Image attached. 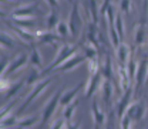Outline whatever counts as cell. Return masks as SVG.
<instances>
[{"mask_svg":"<svg viewBox=\"0 0 148 129\" xmlns=\"http://www.w3.org/2000/svg\"><path fill=\"white\" fill-rule=\"evenodd\" d=\"M111 1H112V0H103V6L100 7V14H101V16H106V12H107L108 6L111 4Z\"/></svg>","mask_w":148,"mask_h":129,"instance_id":"obj_42","label":"cell"},{"mask_svg":"<svg viewBox=\"0 0 148 129\" xmlns=\"http://www.w3.org/2000/svg\"><path fill=\"white\" fill-rule=\"evenodd\" d=\"M38 70H40V68H37V67H32V68H30V73H29L27 78H26V85L34 87L37 82H38V79L41 78V73H40Z\"/></svg>","mask_w":148,"mask_h":129,"instance_id":"obj_26","label":"cell"},{"mask_svg":"<svg viewBox=\"0 0 148 129\" xmlns=\"http://www.w3.org/2000/svg\"><path fill=\"white\" fill-rule=\"evenodd\" d=\"M125 67H127V73H128L130 78H131V81H132V78H135V73H137V68H138V62L135 61L134 55H130Z\"/></svg>","mask_w":148,"mask_h":129,"instance_id":"obj_32","label":"cell"},{"mask_svg":"<svg viewBox=\"0 0 148 129\" xmlns=\"http://www.w3.org/2000/svg\"><path fill=\"white\" fill-rule=\"evenodd\" d=\"M24 82H26V78H21L20 81H17V82H14V84H12L7 90L4 92H1V101L4 102L6 99H10L13 95H17V92L20 91V88L24 85Z\"/></svg>","mask_w":148,"mask_h":129,"instance_id":"obj_20","label":"cell"},{"mask_svg":"<svg viewBox=\"0 0 148 129\" xmlns=\"http://www.w3.org/2000/svg\"><path fill=\"white\" fill-rule=\"evenodd\" d=\"M0 37H1V38H0V41H1V47H3V48H6V47H7V50H12V48H14V47L17 45L16 40L10 36L9 33H6L4 30H1Z\"/></svg>","mask_w":148,"mask_h":129,"instance_id":"obj_25","label":"cell"},{"mask_svg":"<svg viewBox=\"0 0 148 129\" xmlns=\"http://www.w3.org/2000/svg\"><path fill=\"white\" fill-rule=\"evenodd\" d=\"M63 91H64V90H61V88L57 90V91L53 94V96L46 102L44 108L41 111V122H40L41 126H47V125H49V121L53 118V115H54L57 107L60 105V98H61Z\"/></svg>","mask_w":148,"mask_h":129,"instance_id":"obj_2","label":"cell"},{"mask_svg":"<svg viewBox=\"0 0 148 129\" xmlns=\"http://www.w3.org/2000/svg\"><path fill=\"white\" fill-rule=\"evenodd\" d=\"M29 64L32 67H37V68H41L43 67V58L37 50V45L34 43L30 44V55H29Z\"/></svg>","mask_w":148,"mask_h":129,"instance_id":"obj_18","label":"cell"},{"mask_svg":"<svg viewBox=\"0 0 148 129\" xmlns=\"http://www.w3.org/2000/svg\"><path fill=\"white\" fill-rule=\"evenodd\" d=\"M4 20V23H7V26H10L12 29H13V31L16 33L18 36V38H21L23 41H26V43H29V44H32V43H34L36 41V34H32L30 31H26L27 29H23V27H20L17 24H14L10 18H3Z\"/></svg>","mask_w":148,"mask_h":129,"instance_id":"obj_12","label":"cell"},{"mask_svg":"<svg viewBox=\"0 0 148 129\" xmlns=\"http://www.w3.org/2000/svg\"><path fill=\"white\" fill-rule=\"evenodd\" d=\"M103 78H104V77H103L101 70H98L97 73H94V74H90V78H88V81H87V87H86V92H84L86 98H91L92 95L98 91V88L101 87V81H103Z\"/></svg>","mask_w":148,"mask_h":129,"instance_id":"obj_9","label":"cell"},{"mask_svg":"<svg viewBox=\"0 0 148 129\" xmlns=\"http://www.w3.org/2000/svg\"><path fill=\"white\" fill-rule=\"evenodd\" d=\"M51 9H58V0H46Z\"/></svg>","mask_w":148,"mask_h":129,"instance_id":"obj_44","label":"cell"},{"mask_svg":"<svg viewBox=\"0 0 148 129\" xmlns=\"http://www.w3.org/2000/svg\"><path fill=\"white\" fill-rule=\"evenodd\" d=\"M131 9H132V1L131 0H120V12L130 16L131 14Z\"/></svg>","mask_w":148,"mask_h":129,"instance_id":"obj_36","label":"cell"},{"mask_svg":"<svg viewBox=\"0 0 148 129\" xmlns=\"http://www.w3.org/2000/svg\"><path fill=\"white\" fill-rule=\"evenodd\" d=\"M50 126H51V128H67V121H66L64 116H63V118H58L54 124H51Z\"/></svg>","mask_w":148,"mask_h":129,"instance_id":"obj_41","label":"cell"},{"mask_svg":"<svg viewBox=\"0 0 148 129\" xmlns=\"http://www.w3.org/2000/svg\"><path fill=\"white\" fill-rule=\"evenodd\" d=\"M83 85H84V82H80L77 87H74V88H71V90L63 91L61 98H60V105H61V107H66V105H69L70 102H73V99L75 98V95L78 94V91L83 88Z\"/></svg>","mask_w":148,"mask_h":129,"instance_id":"obj_16","label":"cell"},{"mask_svg":"<svg viewBox=\"0 0 148 129\" xmlns=\"http://www.w3.org/2000/svg\"><path fill=\"white\" fill-rule=\"evenodd\" d=\"M145 84H148V71H147V79H145Z\"/></svg>","mask_w":148,"mask_h":129,"instance_id":"obj_46","label":"cell"},{"mask_svg":"<svg viewBox=\"0 0 148 129\" xmlns=\"http://www.w3.org/2000/svg\"><path fill=\"white\" fill-rule=\"evenodd\" d=\"M38 122V115H33V116H26L17 119V126L18 128H32Z\"/></svg>","mask_w":148,"mask_h":129,"instance_id":"obj_29","label":"cell"},{"mask_svg":"<svg viewBox=\"0 0 148 129\" xmlns=\"http://www.w3.org/2000/svg\"><path fill=\"white\" fill-rule=\"evenodd\" d=\"M77 105H78V101H73V102H70L69 105H66V107H64V111H63V116L66 118L67 124H69V122H71L74 112H75V109H77Z\"/></svg>","mask_w":148,"mask_h":129,"instance_id":"obj_30","label":"cell"},{"mask_svg":"<svg viewBox=\"0 0 148 129\" xmlns=\"http://www.w3.org/2000/svg\"><path fill=\"white\" fill-rule=\"evenodd\" d=\"M145 30H147V23L144 20V14H143L140 23L135 27V33H134V43H135L137 47H141L145 43V40H147V31Z\"/></svg>","mask_w":148,"mask_h":129,"instance_id":"obj_14","label":"cell"},{"mask_svg":"<svg viewBox=\"0 0 148 129\" xmlns=\"http://www.w3.org/2000/svg\"><path fill=\"white\" fill-rule=\"evenodd\" d=\"M108 30H110V40H111V44L114 48H117L121 43V38H120V34L117 33V29H115V24H108Z\"/></svg>","mask_w":148,"mask_h":129,"instance_id":"obj_33","label":"cell"},{"mask_svg":"<svg viewBox=\"0 0 148 129\" xmlns=\"http://www.w3.org/2000/svg\"><path fill=\"white\" fill-rule=\"evenodd\" d=\"M81 48H83V54L86 55L87 60H95L97 58V47H94L92 44H90L88 41H86L84 44H81Z\"/></svg>","mask_w":148,"mask_h":129,"instance_id":"obj_28","label":"cell"},{"mask_svg":"<svg viewBox=\"0 0 148 129\" xmlns=\"http://www.w3.org/2000/svg\"><path fill=\"white\" fill-rule=\"evenodd\" d=\"M117 75H118V81H120V85H121V91L127 90L128 87H131V78H130L128 73H127V67L120 64L117 67Z\"/></svg>","mask_w":148,"mask_h":129,"instance_id":"obj_17","label":"cell"},{"mask_svg":"<svg viewBox=\"0 0 148 129\" xmlns=\"http://www.w3.org/2000/svg\"><path fill=\"white\" fill-rule=\"evenodd\" d=\"M75 50H77V47H75V45L63 43V44L58 47V50H57V55H56L54 61H53V62H51L46 70H43V71H41V77H43V75H47V74L51 73V71H54L60 64H63L67 58H70L73 54H75Z\"/></svg>","mask_w":148,"mask_h":129,"instance_id":"obj_1","label":"cell"},{"mask_svg":"<svg viewBox=\"0 0 148 129\" xmlns=\"http://www.w3.org/2000/svg\"><path fill=\"white\" fill-rule=\"evenodd\" d=\"M54 78H56V77H49V78H46V79H43V81H38V82H37L36 85L33 87V91L29 94V96L26 98V101H24V102L21 104V107L18 108L17 116L20 115V113H21V112H23V111L26 109V108H27L29 105H30V102H33V101L36 99L38 95H41V94L44 92V90H46V88L49 87V84H50V82H51V81H53Z\"/></svg>","mask_w":148,"mask_h":129,"instance_id":"obj_5","label":"cell"},{"mask_svg":"<svg viewBox=\"0 0 148 129\" xmlns=\"http://www.w3.org/2000/svg\"><path fill=\"white\" fill-rule=\"evenodd\" d=\"M147 109H148V99H138V101L130 104L124 113L128 115L130 118L132 119V122H140V121H143L145 118Z\"/></svg>","mask_w":148,"mask_h":129,"instance_id":"obj_4","label":"cell"},{"mask_svg":"<svg viewBox=\"0 0 148 129\" xmlns=\"http://www.w3.org/2000/svg\"><path fill=\"white\" fill-rule=\"evenodd\" d=\"M16 104H17V99H13V101H12V102H10L9 105H7V108H6V107L3 105V108H1V118L7 116V115L10 113V111L13 109V107H14Z\"/></svg>","mask_w":148,"mask_h":129,"instance_id":"obj_40","label":"cell"},{"mask_svg":"<svg viewBox=\"0 0 148 129\" xmlns=\"http://www.w3.org/2000/svg\"><path fill=\"white\" fill-rule=\"evenodd\" d=\"M12 58H9V57H6V55L1 53V73L6 70V61H10Z\"/></svg>","mask_w":148,"mask_h":129,"instance_id":"obj_43","label":"cell"},{"mask_svg":"<svg viewBox=\"0 0 148 129\" xmlns=\"http://www.w3.org/2000/svg\"><path fill=\"white\" fill-rule=\"evenodd\" d=\"M87 58H86V55L84 54H73L70 58H67L63 64H60L57 68H56L53 73H57V74H61L63 71L64 73H67V71H71L74 70L75 67H78L81 62H84Z\"/></svg>","mask_w":148,"mask_h":129,"instance_id":"obj_8","label":"cell"},{"mask_svg":"<svg viewBox=\"0 0 148 129\" xmlns=\"http://www.w3.org/2000/svg\"><path fill=\"white\" fill-rule=\"evenodd\" d=\"M100 70H101V73H103L104 79L112 81V60H111L110 54H106V60H104L103 65L100 67Z\"/></svg>","mask_w":148,"mask_h":129,"instance_id":"obj_22","label":"cell"},{"mask_svg":"<svg viewBox=\"0 0 148 129\" xmlns=\"http://www.w3.org/2000/svg\"><path fill=\"white\" fill-rule=\"evenodd\" d=\"M115 51H117V58H118L120 64L127 65V61H128L130 55H131L128 45H127L125 43H120V45L115 48Z\"/></svg>","mask_w":148,"mask_h":129,"instance_id":"obj_21","label":"cell"},{"mask_svg":"<svg viewBox=\"0 0 148 129\" xmlns=\"http://www.w3.org/2000/svg\"><path fill=\"white\" fill-rule=\"evenodd\" d=\"M134 95V91H132V87H128L127 90L123 91V95L118 101V105H117V116L121 118L124 115L125 109L128 108V105L131 104V96Z\"/></svg>","mask_w":148,"mask_h":129,"instance_id":"obj_13","label":"cell"},{"mask_svg":"<svg viewBox=\"0 0 148 129\" xmlns=\"http://www.w3.org/2000/svg\"><path fill=\"white\" fill-rule=\"evenodd\" d=\"M1 128H13V126H17V118L14 116V115H12V113H9L7 116H4V118H1Z\"/></svg>","mask_w":148,"mask_h":129,"instance_id":"obj_34","label":"cell"},{"mask_svg":"<svg viewBox=\"0 0 148 129\" xmlns=\"http://www.w3.org/2000/svg\"><path fill=\"white\" fill-rule=\"evenodd\" d=\"M7 1H24V0H7Z\"/></svg>","mask_w":148,"mask_h":129,"instance_id":"obj_45","label":"cell"},{"mask_svg":"<svg viewBox=\"0 0 148 129\" xmlns=\"http://www.w3.org/2000/svg\"><path fill=\"white\" fill-rule=\"evenodd\" d=\"M114 24H115L117 33L120 34L121 43H123V40H124V37H125V29H124V20H123V16H121V12H118V13L115 14V21H114Z\"/></svg>","mask_w":148,"mask_h":129,"instance_id":"obj_31","label":"cell"},{"mask_svg":"<svg viewBox=\"0 0 148 129\" xmlns=\"http://www.w3.org/2000/svg\"><path fill=\"white\" fill-rule=\"evenodd\" d=\"M87 68H88L90 74L97 73V71L100 70V65H98V61H97V58H95V60H87Z\"/></svg>","mask_w":148,"mask_h":129,"instance_id":"obj_38","label":"cell"},{"mask_svg":"<svg viewBox=\"0 0 148 129\" xmlns=\"http://www.w3.org/2000/svg\"><path fill=\"white\" fill-rule=\"evenodd\" d=\"M14 24H17L23 29H36L37 27V21L33 20L32 17H21V18H10Z\"/></svg>","mask_w":148,"mask_h":129,"instance_id":"obj_27","label":"cell"},{"mask_svg":"<svg viewBox=\"0 0 148 129\" xmlns=\"http://www.w3.org/2000/svg\"><path fill=\"white\" fill-rule=\"evenodd\" d=\"M69 27H70V34L73 38H78L81 30H83V26H84V20L81 17V13H80V4L77 1H73V7H71V12H70V16H69Z\"/></svg>","mask_w":148,"mask_h":129,"instance_id":"obj_3","label":"cell"},{"mask_svg":"<svg viewBox=\"0 0 148 129\" xmlns=\"http://www.w3.org/2000/svg\"><path fill=\"white\" fill-rule=\"evenodd\" d=\"M131 125H132V119L130 118L127 113H124V115L120 118V126L123 129H128Z\"/></svg>","mask_w":148,"mask_h":129,"instance_id":"obj_37","label":"cell"},{"mask_svg":"<svg viewBox=\"0 0 148 129\" xmlns=\"http://www.w3.org/2000/svg\"><path fill=\"white\" fill-rule=\"evenodd\" d=\"M56 31H57V34L60 37H66L69 33H70V27H69V23H66V21H61L60 20V23L57 24V27H56Z\"/></svg>","mask_w":148,"mask_h":129,"instance_id":"obj_35","label":"cell"},{"mask_svg":"<svg viewBox=\"0 0 148 129\" xmlns=\"http://www.w3.org/2000/svg\"><path fill=\"white\" fill-rule=\"evenodd\" d=\"M27 62H29V55L26 54V53H20V54H17L16 57H13V58L10 60L9 65L6 67V70L1 73V78H4L6 75L9 77L10 74H13L14 71H17V70H20V68H23Z\"/></svg>","mask_w":148,"mask_h":129,"instance_id":"obj_7","label":"cell"},{"mask_svg":"<svg viewBox=\"0 0 148 129\" xmlns=\"http://www.w3.org/2000/svg\"><path fill=\"white\" fill-rule=\"evenodd\" d=\"M58 34H53L51 30H47V31H40L37 30L36 31V43L38 45H44V44H53V45H57L61 38H58Z\"/></svg>","mask_w":148,"mask_h":129,"instance_id":"obj_11","label":"cell"},{"mask_svg":"<svg viewBox=\"0 0 148 129\" xmlns=\"http://www.w3.org/2000/svg\"><path fill=\"white\" fill-rule=\"evenodd\" d=\"M91 113H92V121H94V128H100L104 125L106 122V113L104 111L100 109L97 105V99H92V105H91Z\"/></svg>","mask_w":148,"mask_h":129,"instance_id":"obj_15","label":"cell"},{"mask_svg":"<svg viewBox=\"0 0 148 129\" xmlns=\"http://www.w3.org/2000/svg\"><path fill=\"white\" fill-rule=\"evenodd\" d=\"M147 71H148V57L145 55L140 62H138V68H137V73H135V90L134 94L135 96L140 95L143 85H145V79H147Z\"/></svg>","mask_w":148,"mask_h":129,"instance_id":"obj_6","label":"cell"},{"mask_svg":"<svg viewBox=\"0 0 148 129\" xmlns=\"http://www.w3.org/2000/svg\"><path fill=\"white\" fill-rule=\"evenodd\" d=\"M86 12L90 13L91 21L98 23V1L97 0H86Z\"/></svg>","mask_w":148,"mask_h":129,"instance_id":"obj_23","label":"cell"},{"mask_svg":"<svg viewBox=\"0 0 148 129\" xmlns=\"http://www.w3.org/2000/svg\"><path fill=\"white\" fill-rule=\"evenodd\" d=\"M106 16L108 18V24H114V21H115V13H114V6H112V3L108 6V9H107V12H106Z\"/></svg>","mask_w":148,"mask_h":129,"instance_id":"obj_39","label":"cell"},{"mask_svg":"<svg viewBox=\"0 0 148 129\" xmlns=\"http://www.w3.org/2000/svg\"><path fill=\"white\" fill-rule=\"evenodd\" d=\"M101 91H103V99H104L106 107L111 109V105H112V84H111V81L104 79Z\"/></svg>","mask_w":148,"mask_h":129,"instance_id":"obj_19","label":"cell"},{"mask_svg":"<svg viewBox=\"0 0 148 129\" xmlns=\"http://www.w3.org/2000/svg\"><path fill=\"white\" fill-rule=\"evenodd\" d=\"M38 12V3H30V4H24L20 6L17 9H14L12 12V18H21V17H34Z\"/></svg>","mask_w":148,"mask_h":129,"instance_id":"obj_10","label":"cell"},{"mask_svg":"<svg viewBox=\"0 0 148 129\" xmlns=\"http://www.w3.org/2000/svg\"><path fill=\"white\" fill-rule=\"evenodd\" d=\"M58 23H60L58 10H57V9H51V12L49 13L47 20H46V27H47V30H53V29H56Z\"/></svg>","mask_w":148,"mask_h":129,"instance_id":"obj_24","label":"cell"}]
</instances>
